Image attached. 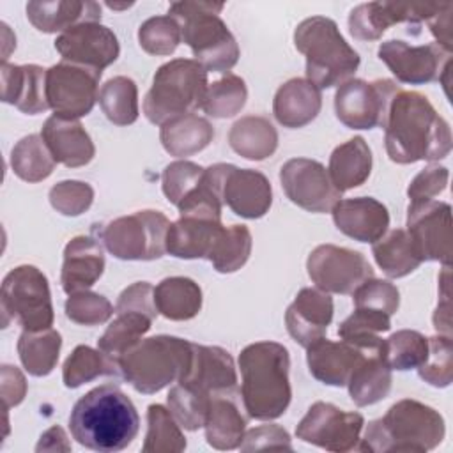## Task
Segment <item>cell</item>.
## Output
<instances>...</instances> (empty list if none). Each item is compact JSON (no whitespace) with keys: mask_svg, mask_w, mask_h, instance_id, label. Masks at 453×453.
Instances as JSON below:
<instances>
[{"mask_svg":"<svg viewBox=\"0 0 453 453\" xmlns=\"http://www.w3.org/2000/svg\"><path fill=\"white\" fill-rule=\"evenodd\" d=\"M451 12H453V4L444 2L441 11L430 18L426 23L430 27V32L437 39V44L442 46L444 50L451 51L453 50V35H451Z\"/></svg>","mask_w":453,"mask_h":453,"instance_id":"cell-60","label":"cell"},{"mask_svg":"<svg viewBox=\"0 0 453 453\" xmlns=\"http://www.w3.org/2000/svg\"><path fill=\"white\" fill-rule=\"evenodd\" d=\"M242 451H260V449H292L288 432L274 423L255 426L244 432L242 442L239 446Z\"/></svg>","mask_w":453,"mask_h":453,"instance_id":"cell-56","label":"cell"},{"mask_svg":"<svg viewBox=\"0 0 453 453\" xmlns=\"http://www.w3.org/2000/svg\"><path fill=\"white\" fill-rule=\"evenodd\" d=\"M27 18L39 32L62 34L80 23L99 21L101 5L92 0H34L27 4Z\"/></svg>","mask_w":453,"mask_h":453,"instance_id":"cell-28","label":"cell"},{"mask_svg":"<svg viewBox=\"0 0 453 453\" xmlns=\"http://www.w3.org/2000/svg\"><path fill=\"white\" fill-rule=\"evenodd\" d=\"M354 308L372 310L393 317L400 306V292L388 280L370 278L361 283L354 292Z\"/></svg>","mask_w":453,"mask_h":453,"instance_id":"cell-52","label":"cell"},{"mask_svg":"<svg viewBox=\"0 0 453 453\" xmlns=\"http://www.w3.org/2000/svg\"><path fill=\"white\" fill-rule=\"evenodd\" d=\"M209 396L234 395L237 372L232 356L216 345L191 343V357L184 375L177 380Z\"/></svg>","mask_w":453,"mask_h":453,"instance_id":"cell-19","label":"cell"},{"mask_svg":"<svg viewBox=\"0 0 453 453\" xmlns=\"http://www.w3.org/2000/svg\"><path fill=\"white\" fill-rule=\"evenodd\" d=\"M223 203L241 218L258 219L271 209V182L258 170L228 165L223 179Z\"/></svg>","mask_w":453,"mask_h":453,"instance_id":"cell-21","label":"cell"},{"mask_svg":"<svg viewBox=\"0 0 453 453\" xmlns=\"http://www.w3.org/2000/svg\"><path fill=\"white\" fill-rule=\"evenodd\" d=\"M207 71L195 58H173L156 71L152 85L143 99V113L149 122L163 126L179 115L202 108Z\"/></svg>","mask_w":453,"mask_h":453,"instance_id":"cell-8","label":"cell"},{"mask_svg":"<svg viewBox=\"0 0 453 453\" xmlns=\"http://www.w3.org/2000/svg\"><path fill=\"white\" fill-rule=\"evenodd\" d=\"M407 234L423 260L451 262V205L441 200L416 202L407 207Z\"/></svg>","mask_w":453,"mask_h":453,"instance_id":"cell-17","label":"cell"},{"mask_svg":"<svg viewBox=\"0 0 453 453\" xmlns=\"http://www.w3.org/2000/svg\"><path fill=\"white\" fill-rule=\"evenodd\" d=\"M428 356V338L419 331L400 329L384 340L382 357L391 370L418 368Z\"/></svg>","mask_w":453,"mask_h":453,"instance_id":"cell-46","label":"cell"},{"mask_svg":"<svg viewBox=\"0 0 453 453\" xmlns=\"http://www.w3.org/2000/svg\"><path fill=\"white\" fill-rule=\"evenodd\" d=\"M448 179H449V172L446 166H441V165L425 166L411 180V184L407 188L409 203L435 200V196H439L446 189Z\"/></svg>","mask_w":453,"mask_h":453,"instance_id":"cell-55","label":"cell"},{"mask_svg":"<svg viewBox=\"0 0 453 453\" xmlns=\"http://www.w3.org/2000/svg\"><path fill=\"white\" fill-rule=\"evenodd\" d=\"M55 50L64 62L83 65L103 73L120 53L119 39L111 28L99 21L80 23L55 39Z\"/></svg>","mask_w":453,"mask_h":453,"instance_id":"cell-18","label":"cell"},{"mask_svg":"<svg viewBox=\"0 0 453 453\" xmlns=\"http://www.w3.org/2000/svg\"><path fill=\"white\" fill-rule=\"evenodd\" d=\"M35 451H71V444L67 441V435H65L64 428H60L57 425L48 428L39 437Z\"/></svg>","mask_w":453,"mask_h":453,"instance_id":"cell-61","label":"cell"},{"mask_svg":"<svg viewBox=\"0 0 453 453\" xmlns=\"http://www.w3.org/2000/svg\"><path fill=\"white\" fill-rule=\"evenodd\" d=\"M46 71L37 64L16 65L2 62V101L27 115H37L50 108L46 97Z\"/></svg>","mask_w":453,"mask_h":453,"instance_id":"cell-24","label":"cell"},{"mask_svg":"<svg viewBox=\"0 0 453 453\" xmlns=\"http://www.w3.org/2000/svg\"><path fill=\"white\" fill-rule=\"evenodd\" d=\"M51 207L64 216H80L90 209L94 202V189L81 180H62L50 189Z\"/></svg>","mask_w":453,"mask_h":453,"instance_id":"cell-53","label":"cell"},{"mask_svg":"<svg viewBox=\"0 0 453 453\" xmlns=\"http://www.w3.org/2000/svg\"><path fill=\"white\" fill-rule=\"evenodd\" d=\"M248 99V88L241 76L226 73L205 90L202 110L216 119H230L237 115Z\"/></svg>","mask_w":453,"mask_h":453,"instance_id":"cell-45","label":"cell"},{"mask_svg":"<svg viewBox=\"0 0 453 453\" xmlns=\"http://www.w3.org/2000/svg\"><path fill=\"white\" fill-rule=\"evenodd\" d=\"M205 439L214 449H235L246 432V418L241 414L234 395H214L205 416Z\"/></svg>","mask_w":453,"mask_h":453,"instance_id":"cell-31","label":"cell"},{"mask_svg":"<svg viewBox=\"0 0 453 453\" xmlns=\"http://www.w3.org/2000/svg\"><path fill=\"white\" fill-rule=\"evenodd\" d=\"M62 336L57 329L23 331L18 338V356L23 368L34 377H44L53 372L58 361Z\"/></svg>","mask_w":453,"mask_h":453,"instance_id":"cell-38","label":"cell"},{"mask_svg":"<svg viewBox=\"0 0 453 453\" xmlns=\"http://www.w3.org/2000/svg\"><path fill=\"white\" fill-rule=\"evenodd\" d=\"M331 212L336 228L357 242L373 244L389 226V212L386 205L372 196L338 200Z\"/></svg>","mask_w":453,"mask_h":453,"instance_id":"cell-23","label":"cell"},{"mask_svg":"<svg viewBox=\"0 0 453 453\" xmlns=\"http://www.w3.org/2000/svg\"><path fill=\"white\" fill-rule=\"evenodd\" d=\"M373 258L389 278H403L414 273L423 258L405 228H395L384 234L372 246Z\"/></svg>","mask_w":453,"mask_h":453,"instance_id":"cell-37","label":"cell"},{"mask_svg":"<svg viewBox=\"0 0 453 453\" xmlns=\"http://www.w3.org/2000/svg\"><path fill=\"white\" fill-rule=\"evenodd\" d=\"M122 311L143 313L154 320L157 315V308L154 303V287L149 281H136L126 287L115 304V313Z\"/></svg>","mask_w":453,"mask_h":453,"instance_id":"cell-57","label":"cell"},{"mask_svg":"<svg viewBox=\"0 0 453 453\" xmlns=\"http://www.w3.org/2000/svg\"><path fill=\"white\" fill-rule=\"evenodd\" d=\"M327 172L342 193L361 186L372 172V150L365 138L354 136L338 145L329 156Z\"/></svg>","mask_w":453,"mask_h":453,"instance_id":"cell-33","label":"cell"},{"mask_svg":"<svg viewBox=\"0 0 453 453\" xmlns=\"http://www.w3.org/2000/svg\"><path fill=\"white\" fill-rule=\"evenodd\" d=\"M104 271V251L97 239L88 235L73 237L64 250L60 283L65 294L88 290Z\"/></svg>","mask_w":453,"mask_h":453,"instance_id":"cell-26","label":"cell"},{"mask_svg":"<svg viewBox=\"0 0 453 453\" xmlns=\"http://www.w3.org/2000/svg\"><path fill=\"white\" fill-rule=\"evenodd\" d=\"M203 172L205 168L186 159H177L166 165L161 173V188L166 200L177 207L195 188H198Z\"/></svg>","mask_w":453,"mask_h":453,"instance_id":"cell-50","label":"cell"},{"mask_svg":"<svg viewBox=\"0 0 453 453\" xmlns=\"http://www.w3.org/2000/svg\"><path fill=\"white\" fill-rule=\"evenodd\" d=\"M290 356L276 342H255L239 354L241 395L250 418L269 421L285 414L290 405Z\"/></svg>","mask_w":453,"mask_h":453,"instance_id":"cell-3","label":"cell"},{"mask_svg":"<svg viewBox=\"0 0 453 453\" xmlns=\"http://www.w3.org/2000/svg\"><path fill=\"white\" fill-rule=\"evenodd\" d=\"M189 357L191 342L184 338L170 334L142 338L120 356V377L138 393L152 395L177 382L184 375Z\"/></svg>","mask_w":453,"mask_h":453,"instance_id":"cell-7","label":"cell"},{"mask_svg":"<svg viewBox=\"0 0 453 453\" xmlns=\"http://www.w3.org/2000/svg\"><path fill=\"white\" fill-rule=\"evenodd\" d=\"M152 319L136 313V311H122L117 313L113 322L106 327L103 336L97 340V349L108 354L113 359H120V356L136 345L143 334L150 329Z\"/></svg>","mask_w":453,"mask_h":453,"instance_id":"cell-43","label":"cell"},{"mask_svg":"<svg viewBox=\"0 0 453 453\" xmlns=\"http://www.w3.org/2000/svg\"><path fill=\"white\" fill-rule=\"evenodd\" d=\"M280 182L287 198L310 212H331L342 198L327 168L315 159H288L280 168Z\"/></svg>","mask_w":453,"mask_h":453,"instance_id":"cell-16","label":"cell"},{"mask_svg":"<svg viewBox=\"0 0 453 453\" xmlns=\"http://www.w3.org/2000/svg\"><path fill=\"white\" fill-rule=\"evenodd\" d=\"M73 439L87 449L113 453L127 448L140 430V416L131 398L113 384L85 393L69 416Z\"/></svg>","mask_w":453,"mask_h":453,"instance_id":"cell-2","label":"cell"},{"mask_svg":"<svg viewBox=\"0 0 453 453\" xmlns=\"http://www.w3.org/2000/svg\"><path fill=\"white\" fill-rule=\"evenodd\" d=\"M154 303L165 319L189 320L202 310V288L191 278L170 276L156 285Z\"/></svg>","mask_w":453,"mask_h":453,"instance_id":"cell-36","label":"cell"},{"mask_svg":"<svg viewBox=\"0 0 453 453\" xmlns=\"http://www.w3.org/2000/svg\"><path fill=\"white\" fill-rule=\"evenodd\" d=\"M294 44L306 58V80L320 90L350 80L361 62L338 25L326 16L303 19L294 30Z\"/></svg>","mask_w":453,"mask_h":453,"instance_id":"cell-5","label":"cell"},{"mask_svg":"<svg viewBox=\"0 0 453 453\" xmlns=\"http://www.w3.org/2000/svg\"><path fill=\"white\" fill-rule=\"evenodd\" d=\"M2 326L12 320L23 331H42L53 326V303L48 278L35 265H18L11 269L2 281L0 294Z\"/></svg>","mask_w":453,"mask_h":453,"instance_id":"cell-9","label":"cell"},{"mask_svg":"<svg viewBox=\"0 0 453 453\" xmlns=\"http://www.w3.org/2000/svg\"><path fill=\"white\" fill-rule=\"evenodd\" d=\"M333 299L327 292L317 287H304L287 308V331L301 347L306 349L326 336L333 320Z\"/></svg>","mask_w":453,"mask_h":453,"instance_id":"cell-20","label":"cell"},{"mask_svg":"<svg viewBox=\"0 0 453 453\" xmlns=\"http://www.w3.org/2000/svg\"><path fill=\"white\" fill-rule=\"evenodd\" d=\"M110 9H126V7H129V5H133V4H122V5H117V4H106Z\"/></svg>","mask_w":453,"mask_h":453,"instance_id":"cell-62","label":"cell"},{"mask_svg":"<svg viewBox=\"0 0 453 453\" xmlns=\"http://www.w3.org/2000/svg\"><path fill=\"white\" fill-rule=\"evenodd\" d=\"M170 225L163 212L143 209L101 225L97 241L119 260H156L166 253Z\"/></svg>","mask_w":453,"mask_h":453,"instance_id":"cell-10","label":"cell"},{"mask_svg":"<svg viewBox=\"0 0 453 453\" xmlns=\"http://www.w3.org/2000/svg\"><path fill=\"white\" fill-rule=\"evenodd\" d=\"M372 354L352 342H333L326 336L306 347V363L310 373L322 384L342 388L347 386L350 373L359 361ZM382 354V352H380Z\"/></svg>","mask_w":453,"mask_h":453,"instance_id":"cell-22","label":"cell"},{"mask_svg":"<svg viewBox=\"0 0 453 453\" xmlns=\"http://www.w3.org/2000/svg\"><path fill=\"white\" fill-rule=\"evenodd\" d=\"M228 143L239 156L250 161H262L276 152L278 131L269 119L260 115H246L232 124Z\"/></svg>","mask_w":453,"mask_h":453,"instance_id":"cell-34","label":"cell"},{"mask_svg":"<svg viewBox=\"0 0 453 453\" xmlns=\"http://www.w3.org/2000/svg\"><path fill=\"white\" fill-rule=\"evenodd\" d=\"M0 395L4 400V409L9 411L23 402L27 395V379L19 368L12 365H2L0 370Z\"/></svg>","mask_w":453,"mask_h":453,"instance_id":"cell-58","label":"cell"},{"mask_svg":"<svg viewBox=\"0 0 453 453\" xmlns=\"http://www.w3.org/2000/svg\"><path fill=\"white\" fill-rule=\"evenodd\" d=\"M101 73L58 62L46 71V97L55 115L64 119H80L92 111L99 97Z\"/></svg>","mask_w":453,"mask_h":453,"instance_id":"cell-14","label":"cell"},{"mask_svg":"<svg viewBox=\"0 0 453 453\" xmlns=\"http://www.w3.org/2000/svg\"><path fill=\"white\" fill-rule=\"evenodd\" d=\"M419 377L434 388H448L453 380L451 336L435 334L428 338V356L418 366Z\"/></svg>","mask_w":453,"mask_h":453,"instance_id":"cell-49","label":"cell"},{"mask_svg":"<svg viewBox=\"0 0 453 453\" xmlns=\"http://www.w3.org/2000/svg\"><path fill=\"white\" fill-rule=\"evenodd\" d=\"M212 138V124L195 113L170 119L159 129V140L163 149L175 157H186L203 150L205 147H209Z\"/></svg>","mask_w":453,"mask_h":453,"instance_id":"cell-32","label":"cell"},{"mask_svg":"<svg viewBox=\"0 0 453 453\" xmlns=\"http://www.w3.org/2000/svg\"><path fill=\"white\" fill-rule=\"evenodd\" d=\"M377 53L402 83L425 85L439 80L448 87L451 51L444 50L437 42L414 46L400 39H389L380 42Z\"/></svg>","mask_w":453,"mask_h":453,"instance_id":"cell-13","label":"cell"},{"mask_svg":"<svg viewBox=\"0 0 453 453\" xmlns=\"http://www.w3.org/2000/svg\"><path fill=\"white\" fill-rule=\"evenodd\" d=\"M400 87L391 80L365 81L350 78L334 94L336 119L349 129L384 127L393 97Z\"/></svg>","mask_w":453,"mask_h":453,"instance_id":"cell-11","label":"cell"},{"mask_svg":"<svg viewBox=\"0 0 453 453\" xmlns=\"http://www.w3.org/2000/svg\"><path fill=\"white\" fill-rule=\"evenodd\" d=\"M391 317L386 313L354 308L352 315H349L338 326V336L342 340H368L373 336H380V333L389 331Z\"/></svg>","mask_w":453,"mask_h":453,"instance_id":"cell-54","label":"cell"},{"mask_svg":"<svg viewBox=\"0 0 453 453\" xmlns=\"http://www.w3.org/2000/svg\"><path fill=\"white\" fill-rule=\"evenodd\" d=\"M41 136L53 159L67 168L85 166L96 156V147L90 134L76 119L51 115L46 119Z\"/></svg>","mask_w":453,"mask_h":453,"instance_id":"cell-25","label":"cell"},{"mask_svg":"<svg viewBox=\"0 0 453 453\" xmlns=\"http://www.w3.org/2000/svg\"><path fill=\"white\" fill-rule=\"evenodd\" d=\"M391 368L380 352L366 354L349 377L347 388L350 400L357 407L373 405L384 400L391 391Z\"/></svg>","mask_w":453,"mask_h":453,"instance_id":"cell-35","label":"cell"},{"mask_svg":"<svg viewBox=\"0 0 453 453\" xmlns=\"http://www.w3.org/2000/svg\"><path fill=\"white\" fill-rule=\"evenodd\" d=\"M48 145L41 134L23 136L11 150V168L25 182H41L48 179L55 170Z\"/></svg>","mask_w":453,"mask_h":453,"instance_id":"cell-40","label":"cell"},{"mask_svg":"<svg viewBox=\"0 0 453 453\" xmlns=\"http://www.w3.org/2000/svg\"><path fill=\"white\" fill-rule=\"evenodd\" d=\"M211 398L212 396H209L205 393H200L189 386L177 382L168 391L166 403H168V411L172 412L175 421L182 428L195 432V430L202 428L205 423Z\"/></svg>","mask_w":453,"mask_h":453,"instance_id":"cell-47","label":"cell"},{"mask_svg":"<svg viewBox=\"0 0 453 453\" xmlns=\"http://www.w3.org/2000/svg\"><path fill=\"white\" fill-rule=\"evenodd\" d=\"M99 106L115 126H129L138 119V87L127 76L110 78L99 90Z\"/></svg>","mask_w":453,"mask_h":453,"instance_id":"cell-42","label":"cell"},{"mask_svg":"<svg viewBox=\"0 0 453 453\" xmlns=\"http://www.w3.org/2000/svg\"><path fill=\"white\" fill-rule=\"evenodd\" d=\"M363 426L365 418L359 412L343 411L329 402H315L297 423L296 435L326 451L347 453L359 451Z\"/></svg>","mask_w":453,"mask_h":453,"instance_id":"cell-12","label":"cell"},{"mask_svg":"<svg viewBox=\"0 0 453 453\" xmlns=\"http://www.w3.org/2000/svg\"><path fill=\"white\" fill-rule=\"evenodd\" d=\"M180 41V25L168 14L152 16L138 28V42L149 55H172Z\"/></svg>","mask_w":453,"mask_h":453,"instance_id":"cell-48","label":"cell"},{"mask_svg":"<svg viewBox=\"0 0 453 453\" xmlns=\"http://www.w3.org/2000/svg\"><path fill=\"white\" fill-rule=\"evenodd\" d=\"M223 4L184 0L168 7V16L180 25L182 41L205 71L228 73L239 60V46L226 23L219 18Z\"/></svg>","mask_w":453,"mask_h":453,"instance_id":"cell-6","label":"cell"},{"mask_svg":"<svg viewBox=\"0 0 453 453\" xmlns=\"http://www.w3.org/2000/svg\"><path fill=\"white\" fill-rule=\"evenodd\" d=\"M306 269L317 288L327 294H352L361 283L373 278V269L363 253L320 244L308 255Z\"/></svg>","mask_w":453,"mask_h":453,"instance_id":"cell-15","label":"cell"},{"mask_svg":"<svg viewBox=\"0 0 453 453\" xmlns=\"http://www.w3.org/2000/svg\"><path fill=\"white\" fill-rule=\"evenodd\" d=\"M65 317L80 326H99L110 320L113 315L111 303L96 292L81 290L74 292L65 301Z\"/></svg>","mask_w":453,"mask_h":453,"instance_id":"cell-51","label":"cell"},{"mask_svg":"<svg viewBox=\"0 0 453 453\" xmlns=\"http://www.w3.org/2000/svg\"><path fill=\"white\" fill-rule=\"evenodd\" d=\"M119 361L99 349L78 345L62 366V380L65 388H80L97 377H119Z\"/></svg>","mask_w":453,"mask_h":453,"instance_id":"cell-39","label":"cell"},{"mask_svg":"<svg viewBox=\"0 0 453 453\" xmlns=\"http://www.w3.org/2000/svg\"><path fill=\"white\" fill-rule=\"evenodd\" d=\"M253 248L251 232L244 225L223 226L218 234L207 260L218 273L228 274L239 271L250 258Z\"/></svg>","mask_w":453,"mask_h":453,"instance_id":"cell-41","label":"cell"},{"mask_svg":"<svg viewBox=\"0 0 453 453\" xmlns=\"http://www.w3.org/2000/svg\"><path fill=\"white\" fill-rule=\"evenodd\" d=\"M145 453H179L186 449V437L168 407L152 403L147 409Z\"/></svg>","mask_w":453,"mask_h":453,"instance_id":"cell-44","label":"cell"},{"mask_svg":"<svg viewBox=\"0 0 453 453\" xmlns=\"http://www.w3.org/2000/svg\"><path fill=\"white\" fill-rule=\"evenodd\" d=\"M446 434L444 418L430 405L412 398L393 403L388 412L368 423L359 451H430Z\"/></svg>","mask_w":453,"mask_h":453,"instance_id":"cell-4","label":"cell"},{"mask_svg":"<svg viewBox=\"0 0 453 453\" xmlns=\"http://www.w3.org/2000/svg\"><path fill=\"white\" fill-rule=\"evenodd\" d=\"M322 92L306 78H292L280 85L273 99L274 119L288 129L304 127L320 113Z\"/></svg>","mask_w":453,"mask_h":453,"instance_id":"cell-27","label":"cell"},{"mask_svg":"<svg viewBox=\"0 0 453 453\" xmlns=\"http://www.w3.org/2000/svg\"><path fill=\"white\" fill-rule=\"evenodd\" d=\"M439 304L434 311V327L439 334L451 336V304H449V265H444L439 276Z\"/></svg>","mask_w":453,"mask_h":453,"instance_id":"cell-59","label":"cell"},{"mask_svg":"<svg viewBox=\"0 0 453 453\" xmlns=\"http://www.w3.org/2000/svg\"><path fill=\"white\" fill-rule=\"evenodd\" d=\"M384 142L393 163L437 161L451 150V129L426 96L400 88L388 111Z\"/></svg>","mask_w":453,"mask_h":453,"instance_id":"cell-1","label":"cell"},{"mask_svg":"<svg viewBox=\"0 0 453 453\" xmlns=\"http://www.w3.org/2000/svg\"><path fill=\"white\" fill-rule=\"evenodd\" d=\"M398 23L414 25L411 2H368L356 5L349 14V32L357 41H377Z\"/></svg>","mask_w":453,"mask_h":453,"instance_id":"cell-30","label":"cell"},{"mask_svg":"<svg viewBox=\"0 0 453 453\" xmlns=\"http://www.w3.org/2000/svg\"><path fill=\"white\" fill-rule=\"evenodd\" d=\"M219 219L202 216H180L166 234V253L177 258H207L212 244L221 232Z\"/></svg>","mask_w":453,"mask_h":453,"instance_id":"cell-29","label":"cell"}]
</instances>
